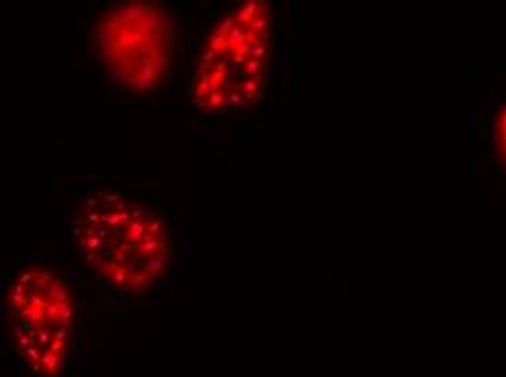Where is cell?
Masks as SVG:
<instances>
[{"mask_svg":"<svg viewBox=\"0 0 506 377\" xmlns=\"http://www.w3.org/2000/svg\"><path fill=\"white\" fill-rule=\"evenodd\" d=\"M72 233L89 270L118 294H146L173 264V240L164 220L125 194L89 196L72 218Z\"/></svg>","mask_w":506,"mask_h":377,"instance_id":"obj_1","label":"cell"},{"mask_svg":"<svg viewBox=\"0 0 506 377\" xmlns=\"http://www.w3.org/2000/svg\"><path fill=\"white\" fill-rule=\"evenodd\" d=\"M271 59V7L247 0L216 22L192 77V103L201 111H242L262 101Z\"/></svg>","mask_w":506,"mask_h":377,"instance_id":"obj_2","label":"cell"},{"mask_svg":"<svg viewBox=\"0 0 506 377\" xmlns=\"http://www.w3.org/2000/svg\"><path fill=\"white\" fill-rule=\"evenodd\" d=\"M92 42L109 77L129 92H151L175 59L173 20L157 3L129 0L105 11L92 27Z\"/></svg>","mask_w":506,"mask_h":377,"instance_id":"obj_3","label":"cell"},{"mask_svg":"<svg viewBox=\"0 0 506 377\" xmlns=\"http://www.w3.org/2000/svg\"><path fill=\"white\" fill-rule=\"evenodd\" d=\"M7 316L20 356L37 375L55 377L68 356L77 301L51 268L27 266L7 290Z\"/></svg>","mask_w":506,"mask_h":377,"instance_id":"obj_4","label":"cell"},{"mask_svg":"<svg viewBox=\"0 0 506 377\" xmlns=\"http://www.w3.org/2000/svg\"><path fill=\"white\" fill-rule=\"evenodd\" d=\"M495 137H497V149H500V155L506 163V107L502 109V113L497 116L495 122Z\"/></svg>","mask_w":506,"mask_h":377,"instance_id":"obj_5","label":"cell"}]
</instances>
